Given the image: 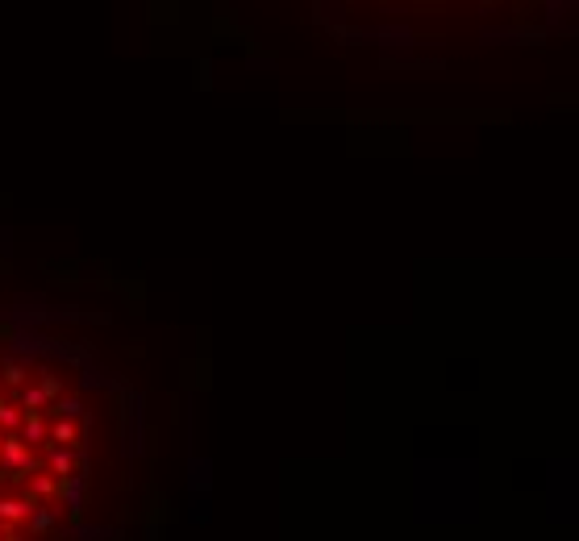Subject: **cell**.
Returning a JSON list of instances; mask_svg holds the SVG:
<instances>
[{
  "mask_svg": "<svg viewBox=\"0 0 579 541\" xmlns=\"http://www.w3.org/2000/svg\"><path fill=\"white\" fill-rule=\"evenodd\" d=\"M0 350V541H121L134 512L130 425L54 362Z\"/></svg>",
  "mask_w": 579,
  "mask_h": 541,
  "instance_id": "obj_1",
  "label": "cell"
}]
</instances>
